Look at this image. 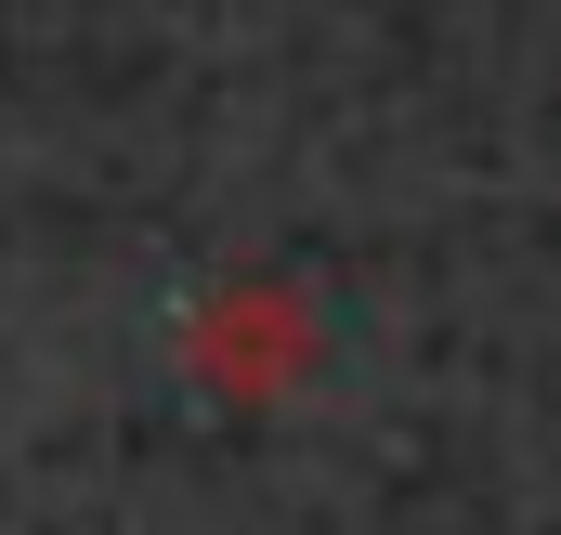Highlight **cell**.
<instances>
[{
	"label": "cell",
	"instance_id": "cell-1",
	"mask_svg": "<svg viewBox=\"0 0 561 535\" xmlns=\"http://www.w3.org/2000/svg\"><path fill=\"white\" fill-rule=\"evenodd\" d=\"M313 353H327V314L287 274H222L183 314V366H196V392H222V405H287L313 379Z\"/></svg>",
	"mask_w": 561,
	"mask_h": 535
}]
</instances>
